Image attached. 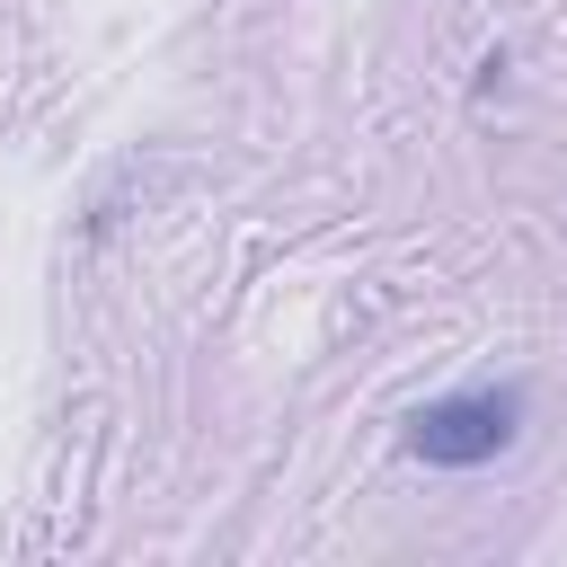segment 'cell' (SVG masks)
<instances>
[{"instance_id": "cell-1", "label": "cell", "mask_w": 567, "mask_h": 567, "mask_svg": "<svg viewBox=\"0 0 567 567\" xmlns=\"http://www.w3.org/2000/svg\"><path fill=\"white\" fill-rule=\"evenodd\" d=\"M523 434V390H452L408 416V452L434 470H478Z\"/></svg>"}]
</instances>
